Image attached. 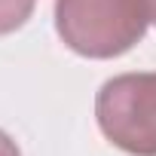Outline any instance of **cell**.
I'll return each mask as SVG.
<instances>
[{
    "mask_svg": "<svg viewBox=\"0 0 156 156\" xmlns=\"http://www.w3.org/2000/svg\"><path fill=\"white\" fill-rule=\"evenodd\" d=\"M144 0H55V31L83 58L126 55L147 34Z\"/></svg>",
    "mask_w": 156,
    "mask_h": 156,
    "instance_id": "cell-1",
    "label": "cell"
},
{
    "mask_svg": "<svg viewBox=\"0 0 156 156\" xmlns=\"http://www.w3.org/2000/svg\"><path fill=\"white\" fill-rule=\"evenodd\" d=\"M95 119L122 153L156 156V70L110 76L95 95Z\"/></svg>",
    "mask_w": 156,
    "mask_h": 156,
    "instance_id": "cell-2",
    "label": "cell"
},
{
    "mask_svg": "<svg viewBox=\"0 0 156 156\" xmlns=\"http://www.w3.org/2000/svg\"><path fill=\"white\" fill-rule=\"evenodd\" d=\"M37 6V0H0V37L19 31Z\"/></svg>",
    "mask_w": 156,
    "mask_h": 156,
    "instance_id": "cell-3",
    "label": "cell"
},
{
    "mask_svg": "<svg viewBox=\"0 0 156 156\" xmlns=\"http://www.w3.org/2000/svg\"><path fill=\"white\" fill-rule=\"evenodd\" d=\"M0 156H22L19 147H16V141H12L6 132H0Z\"/></svg>",
    "mask_w": 156,
    "mask_h": 156,
    "instance_id": "cell-4",
    "label": "cell"
},
{
    "mask_svg": "<svg viewBox=\"0 0 156 156\" xmlns=\"http://www.w3.org/2000/svg\"><path fill=\"white\" fill-rule=\"evenodd\" d=\"M144 9H147V19L156 25V0H144Z\"/></svg>",
    "mask_w": 156,
    "mask_h": 156,
    "instance_id": "cell-5",
    "label": "cell"
}]
</instances>
